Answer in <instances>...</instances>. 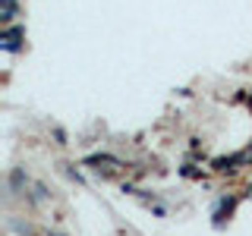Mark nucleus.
<instances>
[{"label":"nucleus","mask_w":252,"mask_h":236,"mask_svg":"<svg viewBox=\"0 0 252 236\" xmlns=\"http://www.w3.org/2000/svg\"><path fill=\"white\" fill-rule=\"evenodd\" d=\"M19 38H22V29H6L3 31V47L6 51H16V47H19Z\"/></svg>","instance_id":"nucleus-1"},{"label":"nucleus","mask_w":252,"mask_h":236,"mask_svg":"<svg viewBox=\"0 0 252 236\" xmlns=\"http://www.w3.org/2000/svg\"><path fill=\"white\" fill-rule=\"evenodd\" d=\"M16 16V0H3V10H0V19H3V26H10Z\"/></svg>","instance_id":"nucleus-2"}]
</instances>
